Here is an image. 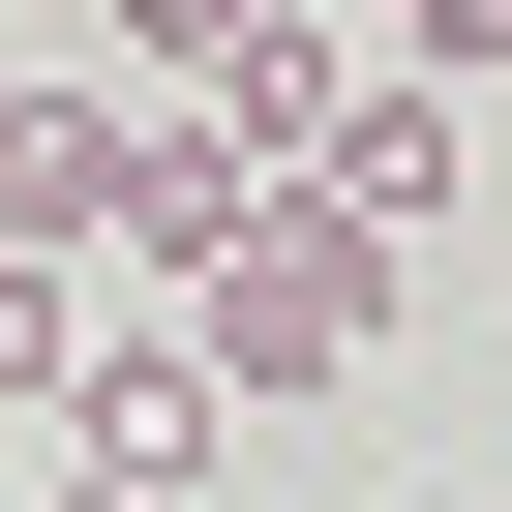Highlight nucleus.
<instances>
[{"instance_id": "1", "label": "nucleus", "mask_w": 512, "mask_h": 512, "mask_svg": "<svg viewBox=\"0 0 512 512\" xmlns=\"http://www.w3.org/2000/svg\"><path fill=\"white\" fill-rule=\"evenodd\" d=\"M181 332H211V392H241V422H302V392H362V362H392V241L272 181V211H211V241H181Z\"/></svg>"}, {"instance_id": "2", "label": "nucleus", "mask_w": 512, "mask_h": 512, "mask_svg": "<svg viewBox=\"0 0 512 512\" xmlns=\"http://www.w3.org/2000/svg\"><path fill=\"white\" fill-rule=\"evenodd\" d=\"M0 241H31V272H91V241H151V121H121L91 61H31V91H0Z\"/></svg>"}, {"instance_id": "3", "label": "nucleus", "mask_w": 512, "mask_h": 512, "mask_svg": "<svg viewBox=\"0 0 512 512\" xmlns=\"http://www.w3.org/2000/svg\"><path fill=\"white\" fill-rule=\"evenodd\" d=\"M211 422H241V392H211V332H151V302H91V362H61V452H91L121 512H181V482H211Z\"/></svg>"}, {"instance_id": "4", "label": "nucleus", "mask_w": 512, "mask_h": 512, "mask_svg": "<svg viewBox=\"0 0 512 512\" xmlns=\"http://www.w3.org/2000/svg\"><path fill=\"white\" fill-rule=\"evenodd\" d=\"M302 211L422 241V211H452V91H422V61H362V91H332V151H302Z\"/></svg>"}, {"instance_id": "5", "label": "nucleus", "mask_w": 512, "mask_h": 512, "mask_svg": "<svg viewBox=\"0 0 512 512\" xmlns=\"http://www.w3.org/2000/svg\"><path fill=\"white\" fill-rule=\"evenodd\" d=\"M61 362H91V272H31V241H0V392L61 422Z\"/></svg>"}, {"instance_id": "6", "label": "nucleus", "mask_w": 512, "mask_h": 512, "mask_svg": "<svg viewBox=\"0 0 512 512\" xmlns=\"http://www.w3.org/2000/svg\"><path fill=\"white\" fill-rule=\"evenodd\" d=\"M91 31H121V61H181V91H211V61H241V31H272V0H91Z\"/></svg>"}, {"instance_id": "7", "label": "nucleus", "mask_w": 512, "mask_h": 512, "mask_svg": "<svg viewBox=\"0 0 512 512\" xmlns=\"http://www.w3.org/2000/svg\"><path fill=\"white\" fill-rule=\"evenodd\" d=\"M362 61H512V0H362Z\"/></svg>"}, {"instance_id": "8", "label": "nucleus", "mask_w": 512, "mask_h": 512, "mask_svg": "<svg viewBox=\"0 0 512 512\" xmlns=\"http://www.w3.org/2000/svg\"><path fill=\"white\" fill-rule=\"evenodd\" d=\"M61 512H121V482H61Z\"/></svg>"}, {"instance_id": "9", "label": "nucleus", "mask_w": 512, "mask_h": 512, "mask_svg": "<svg viewBox=\"0 0 512 512\" xmlns=\"http://www.w3.org/2000/svg\"><path fill=\"white\" fill-rule=\"evenodd\" d=\"M0 91H31V61H0Z\"/></svg>"}]
</instances>
